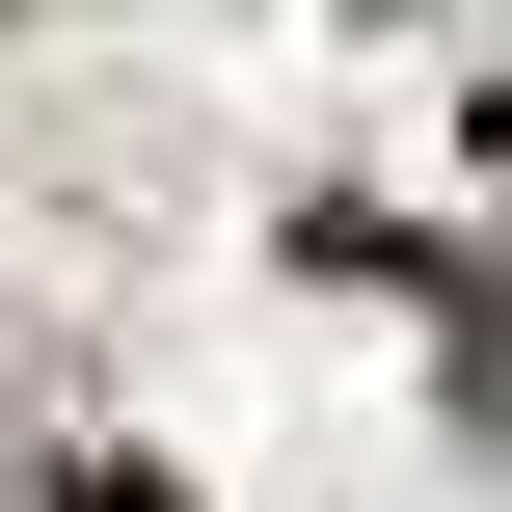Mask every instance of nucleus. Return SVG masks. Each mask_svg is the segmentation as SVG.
Instances as JSON below:
<instances>
[{
	"label": "nucleus",
	"mask_w": 512,
	"mask_h": 512,
	"mask_svg": "<svg viewBox=\"0 0 512 512\" xmlns=\"http://www.w3.org/2000/svg\"><path fill=\"white\" fill-rule=\"evenodd\" d=\"M54 512H189V486H162V459H81V486H54Z\"/></svg>",
	"instance_id": "1"
},
{
	"label": "nucleus",
	"mask_w": 512,
	"mask_h": 512,
	"mask_svg": "<svg viewBox=\"0 0 512 512\" xmlns=\"http://www.w3.org/2000/svg\"><path fill=\"white\" fill-rule=\"evenodd\" d=\"M486 162H512V108H486Z\"/></svg>",
	"instance_id": "2"
}]
</instances>
